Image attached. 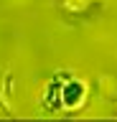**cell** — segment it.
I'll use <instances>...</instances> for the list:
<instances>
[{"label": "cell", "mask_w": 117, "mask_h": 122, "mask_svg": "<svg viewBox=\"0 0 117 122\" xmlns=\"http://www.w3.org/2000/svg\"><path fill=\"white\" fill-rule=\"evenodd\" d=\"M81 97H84V86H81L79 81L69 84V89H64V102H66L69 107L79 104V102H81Z\"/></svg>", "instance_id": "1"}]
</instances>
